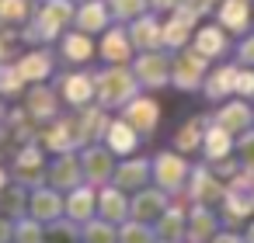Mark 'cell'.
Segmentation results:
<instances>
[{
	"mask_svg": "<svg viewBox=\"0 0 254 243\" xmlns=\"http://www.w3.org/2000/svg\"><path fill=\"white\" fill-rule=\"evenodd\" d=\"M77 181H80V160L63 156V160L53 163V170H49V184L53 188H77Z\"/></svg>",
	"mask_w": 254,
	"mask_h": 243,
	"instance_id": "6",
	"label": "cell"
},
{
	"mask_svg": "<svg viewBox=\"0 0 254 243\" xmlns=\"http://www.w3.org/2000/svg\"><path fill=\"white\" fill-rule=\"evenodd\" d=\"M14 174H18L25 184H39V177H42V153H39V146H25V149L18 153Z\"/></svg>",
	"mask_w": 254,
	"mask_h": 243,
	"instance_id": "4",
	"label": "cell"
},
{
	"mask_svg": "<svg viewBox=\"0 0 254 243\" xmlns=\"http://www.w3.org/2000/svg\"><path fill=\"white\" fill-rule=\"evenodd\" d=\"M91 201H94V194H91L87 188H77V191L70 194L66 208H70V215H73V219H87V215H91Z\"/></svg>",
	"mask_w": 254,
	"mask_h": 243,
	"instance_id": "15",
	"label": "cell"
},
{
	"mask_svg": "<svg viewBox=\"0 0 254 243\" xmlns=\"http://www.w3.org/2000/svg\"><path fill=\"white\" fill-rule=\"evenodd\" d=\"M98 91H101V101L108 104V101H119L129 94V80H126V73H101Z\"/></svg>",
	"mask_w": 254,
	"mask_h": 243,
	"instance_id": "8",
	"label": "cell"
},
{
	"mask_svg": "<svg viewBox=\"0 0 254 243\" xmlns=\"http://www.w3.org/2000/svg\"><path fill=\"white\" fill-rule=\"evenodd\" d=\"M14 70L21 73V80L39 84V80H46V77H49L53 59H49V52H46V49H35V52H25V56L14 63Z\"/></svg>",
	"mask_w": 254,
	"mask_h": 243,
	"instance_id": "3",
	"label": "cell"
},
{
	"mask_svg": "<svg viewBox=\"0 0 254 243\" xmlns=\"http://www.w3.org/2000/svg\"><path fill=\"white\" fill-rule=\"evenodd\" d=\"M63 56L70 63H84V59H91V42L84 35H66L63 39Z\"/></svg>",
	"mask_w": 254,
	"mask_h": 243,
	"instance_id": "11",
	"label": "cell"
},
{
	"mask_svg": "<svg viewBox=\"0 0 254 243\" xmlns=\"http://www.w3.org/2000/svg\"><path fill=\"white\" fill-rule=\"evenodd\" d=\"M25 111L32 118H53L56 115V94L49 87H35L28 97H25Z\"/></svg>",
	"mask_w": 254,
	"mask_h": 243,
	"instance_id": "5",
	"label": "cell"
},
{
	"mask_svg": "<svg viewBox=\"0 0 254 243\" xmlns=\"http://www.w3.org/2000/svg\"><path fill=\"white\" fill-rule=\"evenodd\" d=\"M101 52H105V59H112V63H122V59L129 56V46H126L122 32H112V35H105V42H101Z\"/></svg>",
	"mask_w": 254,
	"mask_h": 243,
	"instance_id": "14",
	"label": "cell"
},
{
	"mask_svg": "<svg viewBox=\"0 0 254 243\" xmlns=\"http://www.w3.org/2000/svg\"><path fill=\"white\" fill-rule=\"evenodd\" d=\"M0 215H7V219H21L25 215V191H0Z\"/></svg>",
	"mask_w": 254,
	"mask_h": 243,
	"instance_id": "12",
	"label": "cell"
},
{
	"mask_svg": "<svg viewBox=\"0 0 254 243\" xmlns=\"http://www.w3.org/2000/svg\"><path fill=\"white\" fill-rule=\"evenodd\" d=\"M108 143H112V149H119V153H126V149H132V132H129V125H112L108 129Z\"/></svg>",
	"mask_w": 254,
	"mask_h": 243,
	"instance_id": "18",
	"label": "cell"
},
{
	"mask_svg": "<svg viewBox=\"0 0 254 243\" xmlns=\"http://www.w3.org/2000/svg\"><path fill=\"white\" fill-rule=\"evenodd\" d=\"M4 56H7V39L0 35V59H4Z\"/></svg>",
	"mask_w": 254,
	"mask_h": 243,
	"instance_id": "21",
	"label": "cell"
},
{
	"mask_svg": "<svg viewBox=\"0 0 254 243\" xmlns=\"http://www.w3.org/2000/svg\"><path fill=\"white\" fill-rule=\"evenodd\" d=\"M63 94H66V101L70 104H87L91 101V94H94V84H91V77H66V84H63Z\"/></svg>",
	"mask_w": 254,
	"mask_h": 243,
	"instance_id": "9",
	"label": "cell"
},
{
	"mask_svg": "<svg viewBox=\"0 0 254 243\" xmlns=\"http://www.w3.org/2000/svg\"><path fill=\"white\" fill-rule=\"evenodd\" d=\"M63 18H70V4H66V0H49V4L39 11V25L28 32V39L49 42V39L63 28Z\"/></svg>",
	"mask_w": 254,
	"mask_h": 243,
	"instance_id": "1",
	"label": "cell"
},
{
	"mask_svg": "<svg viewBox=\"0 0 254 243\" xmlns=\"http://www.w3.org/2000/svg\"><path fill=\"white\" fill-rule=\"evenodd\" d=\"M42 139H46V146H49V149H60V153H66L73 143H80V136L73 132V125H70V122H56Z\"/></svg>",
	"mask_w": 254,
	"mask_h": 243,
	"instance_id": "7",
	"label": "cell"
},
{
	"mask_svg": "<svg viewBox=\"0 0 254 243\" xmlns=\"http://www.w3.org/2000/svg\"><path fill=\"white\" fill-rule=\"evenodd\" d=\"M77 25H80L84 32H94V28H101V25H105V7H101V4H87V7H80V14H77Z\"/></svg>",
	"mask_w": 254,
	"mask_h": 243,
	"instance_id": "16",
	"label": "cell"
},
{
	"mask_svg": "<svg viewBox=\"0 0 254 243\" xmlns=\"http://www.w3.org/2000/svg\"><path fill=\"white\" fill-rule=\"evenodd\" d=\"M60 208H63V201H60V194H56L53 184H49V188H35L32 198H28V215L39 219V222L60 219Z\"/></svg>",
	"mask_w": 254,
	"mask_h": 243,
	"instance_id": "2",
	"label": "cell"
},
{
	"mask_svg": "<svg viewBox=\"0 0 254 243\" xmlns=\"http://www.w3.org/2000/svg\"><path fill=\"white\" fill-rule=\"evenodd\" d=\"M105 160H108V156H105L101 149H91V153L84 156V170H87L94 181H101V177H105V170H108V163H105Z\"/></svg>",
	"mask_w": 254,
	"mask_h": 243,
	"instance_id": "19",
	"label": "cell"
},
{
	"mask_svg": "<svg viewBox=\"0 0 254 243\" xmlns=\"http://www.w3.org/2000/svg\"><path fill=\"white\" fill-rule=\"evenodd\" d=\"M11 240H14V243H42L39 219H18V222L11 226Z\"/></svg>",
	"mask_w": 254,
	"mask_h": 243,
	"instance_id": "10",
	"label": "cell"
},
{
	"mask_svg": "<svg viewBox=\"0 0 254 243\" xmlns=\"http://www.w3.org/2000/svg\"><path fill=\"white\" fill-rule=\"evenodd\" d=\"M25 87V80H21V73L14 70V66H7V63H0V94H18Z\"/></svg>",
	"mask_w": 254,
	"mask_h": 243,
	"instance_id": "17",
	"label": "cell"
},
{
	"mask_svg": "<svg viewBox=\"0 0 254 243\" xmlns=\"http://www.w3.org/2000/svg\"><path fill=\"white\" fill-rule=\"evenodd\" d=\"M0 118H4V104H0Z\"/></svg>",
	"mask_w": 254,
	"mask_h": 243,
	"instance_id": "23",
	"label": "cell"
},
{
	"mask_svg": "<svg viewBox=\"0 0 254 243\" xmlns=\"http://www.w3.org/2000/svg\"><path fill=\"white\" fill-rule=\"evenodd\" d=\"M7 188V174H4V167H0V191Z\"/></svg>",
	"mask_w": 254,
	"mask_h": 243,
	"instance_id": "22",
	"label": "cell"
},
{
	"mask_svg": "<svg viewBox=\"0 0 254 243\" xmlns=\"http://www.w3.org/2000/svg\"><path fill=\"white\" fill-rule=\"evenodd\" d=\"M101 208H105V219H119V212H122L119 194H115V191H112V194H101Z\"/></svg>",
	"mask_w": 254,
	"mask_h": 243,
	"instance_id": "20",
	"label": "cell"
},
{
	"mask_svg": "<svg viewBox=\"0 0 254 243\" xmlns=\"http://www.w3.org/2000/svg\"><path fill=\"white\" fill-rule=\"evenodd\" d=\"M28 18V0H0V21L4 25H18Z\"/></svg>",
	"mask_w": 254,
	"mask_h": 243,
	"instance_id": "13",
	"label": "cell"
}]
</instances>
